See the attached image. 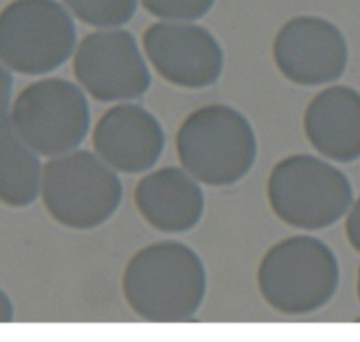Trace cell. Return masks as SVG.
I'll return each mask as SVG.
<instances>
[{
	"label": "cell",
	"mask_w": 360,
	"mask_h": 342,
	"mask_svg": "<svg viewBox=\"0 0 360 342\" xmlns=\"http://www.w3.org/2000/svg\"><path fill=\"white\" fill-rule=\"evenodd\" d=\"M13 70L7 69L2 62H0V109H6L11 102V95H13Z\"/></svg>",
	"instance_id": "ac0fdd59"
},
{
	"label": "cell",
	"mask_w": 360,
	"mask_h": 342,
	"mask_svg": "<svg viewBox=\"0 0 360 342\" xmlns=\"http://www.w3.org/2000/svg\"><path fill=\"white\" fill-rule=\"evenodd\" d=\"M357 294H359V301H360V269H359V279H357Z\"/></svg>",
	"instance_id": "ffe728a7"
},
{
	"label": "cell",
	"mask_w": 360,
	"mask_h": 342,
	"mask_svg": "<svg viewBox=\"0 0 360 342\" xmlns=\"http://www.w3.org/2000/svg\"><path fill=\"white\" fill-rule=\"evenodd\" d=\"M347 237L352 248L360 253V197L354 200L347 214Z\"/></svg>",
	"instance_id": "e0dca14e"
},
{
	"label": "cell",
	"mask_w": 360,
	"mask_h": 342,
	"mask_svg": "<svg viewBox=\"0 0 360 342\" xmlns=\"http://www.w3.org/2000/svg\"><path fill=\"white\" fill-rule=\"evenodd\" d=\"M74 16L98 28H118L136 14L139 0H63Z\"/></svg>",
	"instance_id": "9a60e30c"
},
{
	"label": "cell",
	"mask_w": 360,
	"mask_h": 342,
	"mask_svg": "<svg viewBox=\"0 0 360 342\" xmlns=\"http://www.w3.org/2000/svg\"><path fill=\"white\" fill-rule=\"evenodd\" d=\"M176 150L183 169L207 186H232L252 172L259 144L250 119L238 109L211 104L179 126Z\"/></svg>",
	"instance_id": "7a4b0ae2"
},
{
	"label": "cell",
	"mask_w": 360,
	"mask_h": 342,
	"mask_svg": "<svg viewBox=\"0 0 360 342\" xmlns=\"http://www.w3.org/2000/svg\"><path fill=\"white\" fill-rule=\"evenodd\" d=\"M41 199L60 225L91 230L115 216L122 206L123 185L118 172L97 153L74 150L44 164Z\"/></svg>",
	"instance_id": "277c9868"
},
{
	"label": "cell",
	"mask_w": 360,
	"mask_h": 342,
	"mask_svg": "<svg viewBox=\"0 0 360 342\" xmlns=\"http://www.w3.org/2000/svg\"><path fill=\"white\" fill-rule=\"evenodd\" d=\"M14 320V305L9 295L0 288V323H9Z\"/></svg>",
	"instance_id": "d6986e66"
},
{
	"label": "cell",
	"mask_w": 360,
	"mask_h": 342,
	"mask_svg": "<svg viewBox=\"0 0 360 342\" xmlns=\"http://www.w3.org/2000/svg\"><path fill=\"white\" fill-rule=\"evenodd\" d=\"M9 114L20 136L46 158L79 150L91 123L84 90L62 77L28 84L16 97Z\"/></svg>",
	"instance_id": "52a82bcc"
},
{
	"label": "cell",
	"mask_w": 360,
	"mask_h": 342,
	"mask_svg": "<svg viewBox=\"0 0 360 342\" xmlns=\"http://www.w3.org/2000/svg\"><path fill=\"white\" fill-rule=\"evenodd\" d=\"M44 165L41 154L20 136L9 109H0V202L28 207L41 197Z\"/></svg>",
	"instance_id": "5bb4252c"
},
{
	"label": "cell",
	"mask_w": 360,
	"mask_h": 342,
	"mask_svg": "<svg viewBox=\"0 0 360 342\" xmlns=\"http://www.w3.org/2000/svg\"><path fill=\"white\" fill-rule=\"evenodd\" d=\"M74 74L79 86L98 102H129L151 86L146 55L136 37L120 28L86 35L74 53Z\"/></svg>",
	"instance_id": "ba28073f"
},
{
	"label": "cell",
	"mask_w": 360,
	"mask_h": 342,
	"mask_svg": "<svg viewBox=\"0 0 360 342\" xmlns=\"http://www.w3.org/2000/svg\"><path fill=\"white\" fill-rule=\"evenodd\" d=\"M207 272L200 256L179 241H158L132 256L123 274V295L139 318L188 322L202 308Z\"/></svg>",
	"instance_id": "6da1fadb"
},
{
	"label": "cell",
	"mask_w": 360,
	"mask_h": 342,
	"mask_svg": "<svg viewBox=\"0 0 360 342\" xmlns=\"http://www.w3.org/2000/svg\"><path fill=\"white\" fill-rule=\"evenodd\" d=\"M267 199L281 221L316 232L347 216L354 204V186L336 165L311 154H292L271 172Z\"/></svg>",
	"instance_id": "5b68a950"
},
{
	"label": "cell",
	"mask_w": 360,
	"mask_h": 342,
	"mask_svg": "<svg viewBox=\"0 0 360 342\" xmlns=\"http://www.w3.org/2000/svg\"><path fill=\"white\" fill-rule=\"evenodd\" d=\"M77 34L56 0H14L0 13V62L23 76H44L76 53Z\"/></svg>",
	"instance_id": "8992f818"
},
{
	"label": "cell",
	"mask_w": 360,
	"mask_h": 342,
	"mask_svg": "<svg viewBox=\"0 0 360 342\" xmlns=\"http://www.w3.org/2000/svg\"><path fill=\"white\" fill-rule=\"evenodd\" d=\"M148 62L171 84L186 90L213 86L224 74L220 42L206 28L190 21H162L143 35Z\"/></svg>",
	"instance_id": "9c48e42d"
},
{
	"label": "cell",
	"mask_w": 360,
	"mask_h": 342,
	"mask_svg": "<svg viewBox=\"0 0 360 342\" xmlns=\"http://www.w3.org/2000/svg\"><path fill=\"white\" fill-rule=\"evenodd\" d=\"M95 153L116 172L143 174L165 150V132L148 109L120 104L109 109L94 130Z\"/></svg>",
	"instance_id": "8fae6325"
},
{
	"label": "cell",
	"mask_w": 360,
	"mask_h": 342,
	"mask_svg": "<svg viewBox=\"0 0 360 342\" xmlns=\"http://www.w3.org/2000/svg\"><path fill=\"white\" fill-rule=\"evenodd\" d=\"M273 56L288 81L301 86H320L343 76L350 49L343 32L334 23L323 18L299 16L278 32Z\"/></svg>",
	"instance_id": "30bf717a"
},
{
	"label": "cell",
	"mask_w": 360,
	"mask_h": 342,
	"mask_svg": "<svg viewBox=\"0 0 360 342\" xmlns=\"http://www.w3.org/2000/svg\"><path fill=\"white\" fill-rule=\"evenodd\" d=\"M134 202L146 223L162 234L193 230L206 207L200 183L179 167H162L144 176L136 186Z\"/></svg>",
	"instance_id": "7c38bea8"
},
{
	"label": "cell",
	"mask_w": 360,
	"mask_h": 342,
	"mask_svg": "<svg viewBox=\"0 0 360 342\" xmlns=\"http://www.w3.org/2000/svg\"><path fill=\"white\" fill-rule=\"evenodd\" d=\"M304 132L322 157L338 164L360 160V91L334 84L315 95L304 112Z\"/></svg>",
	"instance_id": "4fadbf2b"
},
{
	"label": "cell",
	"mask_w": 360,
	"mask_h": 342,
	"mask_svg": "<svg viewBox=\"0 0 360 342\" xmlns=\"http://www.w3.org/2000/svg\"><path fill=\"white\" fill-rule=\"evenodd\" d=\"M338 256L320 239L295 235L267 251L259 267L264 301L288 316H304L326 308L338 294Z\"/></svg>",
	"instance_id": "3957f363"
},
{
	"label": "cell",
	"mask_w": 360,
	"mask_h": 342,
	"mask_svg": "<svg viewBox=\"0 0 360 342\" xmlns=\"http://www.w3.org/2000/svg\"><path fill=\"white\" fill-rule=\"evenodd\" d=\"M214 0H143L148 13L165 21H195L206 16Z\"/></svg>",
	"instance_id": "2e32d148"
}]
</instances>
